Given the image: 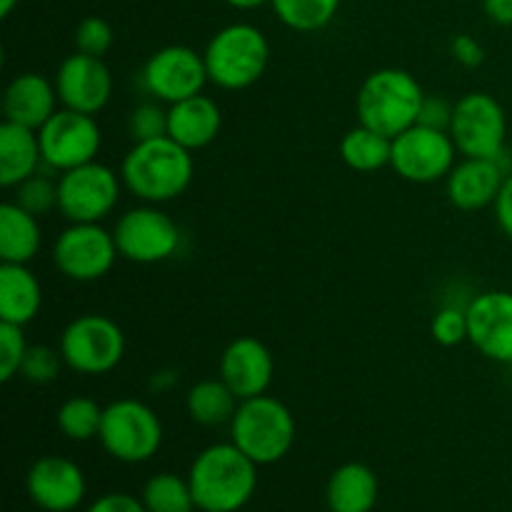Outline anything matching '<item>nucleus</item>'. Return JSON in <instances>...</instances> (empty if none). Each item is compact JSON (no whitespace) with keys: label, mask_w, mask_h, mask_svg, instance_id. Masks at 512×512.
I'll use <instances>...</instances> for the list:
<instances>
[{"label":"nucleus","mask_w":512,"mask_h":512,"mask_svg":"<svg viewBox=\"0 0 512 512\" xmlns=\"http://www.w3.org/2000/svg\"><path fill=\"white\" fill-rule=\"evenodd\" d=\"M193 153L170 135L133 143L120 165L125 190L140 203L165 205L178 200L193 183Z\"/></svg>","instance_id":"1"},{"label":"nucleus","mask_w":512,"mask_h":512,"mask_svg":"<svg viewBox=\"0 0 512 512\" xmlns=\"http://www.w3.org/2000/svg\"><path fill=\"white\" fill-rule=\"evenodd\" d=\"M258 468L235 443H215L195 455L188 483L198 510L238 512L258 490Z\"/></svg>","instance_id":"2"},{"label":"nucleus","mask_w":512,"mask_h":512,"mask_svg":"<svg viewBox=\"0 0 512 512\" xmlns=\"http://www.w3.org/2000/svg\"><path fill=\"white\" fill-rule=\"evenodd\" d=\"M423 85L403 68H380L363 80L355 100L358 123L385 138H398L418 125L423 108Z\"/></svg>","instance_id":"3"},{"label":"nucleus","mask_w":512,"mask_h":512,"mask_svg":"<svg viewBox=\"0 0 512 512\" xmlns=\"http://www.w3.org/2000/svg\"><path fill=\"white\" fill-rule=\"evenodd\" d=\"M295 418L283 400L263 393L240 400L230 420V443L255 465L280 463L295 443Z\"/></svg>","instance_id":"4"},{"label":"nucleus","mask_w":512,"mask_h":512,"mask_svg":"<svg viewBox=\"0 0 512 512\" xmlns=\"http://www.w3.org/2000/svg\"><path fill=\"white\" fill-rule=\"evenodd\" d=\"M208 80L220 90H245L258 83L270 63V43L260 28L233 23L220 28L203 50Z\"/></svg>","instance_id":"5"},{"label":"nucleus","mask_w":512,"mask_h":512,"mask_svg":"<svg viewBox=\"0 0 512 512\" xmlns=\"http://www.w3.org/2000/svg\"><path fill=\"white\" fill-rule=\"evenodd\" d=\"M98 440L105 453L120 463H145L163 445V420L143 400H113L103 410Z\"/></svg>","instance_id":"6"},{"label":"nucleus","mask_w":512,"mask_h":512,"mask_svg":"<svg viewBox=\"0 0 512 512\" xmlns=\"http://www.w3.org/2000/svg\"><path fill=\"white\" fill-rule=\"evenodd\" d=\"M58 348L73 373L108 375L123 360L125 333L108 315L85 313L65 325Z\"/></svg>","instance_id":"7"},{"label":"nucleus","mask_w":512,"mask_h":512,"mask_svg":"<svg viewBox=\"0 0 512 512\" xmlns=\"http://www.w3.org/2000/svg\"><path fill=\"white\" fill-rule=\"evenodd\" d=\"M120 258L135 265H155L170 260L180 250L183 235L178 223L160 205H138L125 210L113 228Z\"/></svg>","instance_id":"8"},{"label":"nucleus","mask_w":512,"mask_h":512,"mask_svg":"<svg viewBox=\"0 0 512 512\" xmlns=\"http://www.w3.org/2000/svg\"><path fill=\"white\" fill-rule=\"evenodd\" d=\"M123 178L110 165L85 163L60 173L58 210L68 223H100L120 203Z\"/></svg>","instance_id":"9"},{"label":"nucleus","mask_w":512,"mask_h":512,"mask_svg":"<svg viewBox=\"0 0 512 512\" xmlns=\"http://www.w3.org/2000/svg\"><path fill=\"white\" fill-rule=\"evenodd\" d=\"M450 138L463 158H500L508 143V115L490 93H468L455 103Z\"/></svg>","instance_id":"10"},{"label":"nucleus","mask_w":512,"mask_h":512,"mask_svg":"<svg viewBox=\"0 0 512 512\" xmlns=\"http://www.w3.org/2000/svg\"><path fill=\"white\" fill-rule=\"evenodd\" d=\"M43 165L50 173H68L85 163L98 160L103 148V133L95 115L78 113V110L60 108L53 118L38 130Z\"/></svg>","instance_id":"11"},{"label":"nucleus","mask_w":512,"mask_h":512,"mask_svg":"<svg viewBox=\"0 0 512 512\" xmlns=\"http://www.w3.org/2000/svg\"><path fill=\"white\" fill-rule=\"evenodd\" d=\"M120 258L113 230L100 223H70L53 243V265L73 283H95Z\"/></svg>","instance_id":"12"},{"label":"nucleus","mask_w":512,"mask_h":512,"mask_svg":"<svg viewBox=\"0 0 512 512\" xmlns=\"http://www.w3.org/2000/svg\"><path fill=\"white\" fill-rule=\"evenodd\" d=\"M458 148L448 130L413 125L393 138L390 168L403 180L415 185H430L445 180L455 168Z\"/></svg>","instance_id":"13"},{"label":"nucleus","mask_w":512,"mask_h":512,"mask_svg":"<svg viewBox=\"0 0 512 512\" xmlns=\"http://www.w3.org/2000/svg\"><path fill=\"white\" fill-rule=\"evenodd\" d=\"M145 93L163 105L180 103L203 93L208 80L205 58L188 45H165L145 60L140 70Z\"/></svg>","instance_id":"14"},{"label":"nucleus","mask_w":512,"mask_h":512,"mask_svg":"<svg viewBox=\"0 0 512 512\" xmlns=\"http://www.w3.org/2000/svg\"><path fill=\"white\" fill-rule=\"evenodd\" d=\"M468 343L493 363L512 365V293L485 290L468 305Z\"/></svg>","instance_id":"15"},{"label":"nucleus","mask_w":512,"mask_h":512,"mask_svg":"<svg viewBox=\"0 0 512 512\" xmlns=\"http://www.w3.org/2000/svg\"><path fill=\"white\" fill-rule=\"evenodd\" d=\"M55 90L63 108L98 115L113 98V73L103 58L75 50L55 73Z\"/></svg>","instance_id":"16"},{"label":"nucleus","mask_w":512,"mask_h":512,"mask_svg":"<svg viewBox=\"0 0 512 512\" xmlns=\"http://www.w3.org/2000/svg\"><path fill=\"white\" fill-rule=\"evenodd\" d=\"M510 173L508 150L500 158H463L445 178V193L450 203L463 213L493 208Z\"/></svg>","instance_id":"17"},{"label":"nucleus","mask_w":512,"mask_h":512,"mask_svg":"<svg viewBox=\"0 0 512 512\" xmlns=\"http://www.w3.org/2000/svg\"><path fill=\"white\" fill-rule=\"evenodd\" d=\"M25 488L40 510L73 512L85 498V475L73 460L45 455L30 465Z\"/></svg>","instance_id":"18"},{"label":"nucleus","mask_w":512,"mask_h":512,"mask_svg":"<svg viewBox=\"0 0 512 512\" xmlns=\"http://www.w3.org/2000/svg\"><path fill=\"white\" fill-rule=\"evenodd\" d=\"M275 375V360L268 345L253 335H240L220 355V380L238 395V400L268 393Z\"/></svg>","instance_id":"19"},{"label":"nucleus","mask_w":512,"mask_h":512,"mask_svg":"<svg viewBox=\"0 0 512 512\" xmlns=\"http://www.w3.org/2000/svg\"><path fill=\"white\" fill-rule=\"evenodd\" d=\"M58 103L53 80L38 73H18L3 93V115L10 123L40 130L53 118Z\"/></svg>","instance_id":"20"},{"label":"nucleus","mask_w":512,"mask_h":512,"mask_svg":"<svg viewBox=\"0 0 512 512\" xmlns=\"http://www.w3.org/2000/svg\"><path fill=\"white\" fill-rule=\"evenodd\" d=\"M220 128H223V113L208 95L198 93L168 105V135L190 153L208 148L220 135Z\"/></svg>","instance_id":"21"},{"label":"nucleus","mask_w":512,"mask_h":512,"mask_svg":"<svg viewBox=\"0 0 512 512\" xmlns=\"http://www.w3.org/2000/svg\"><path fill=\"white\" fill-rule=\"evenodd\" d=\"M43 308V288L28 265H0V323H13L25 328L38 318Z\"/></svg>","instance_id":"22"},{"label":"nucleus","mask_w":512,"mask_h":512,"mask_svg":"<svg viewBox=\"0 0 512 512\" xmlns=\"http://www.w3.org/2000/svg\"><path fill=\"white\" fill-rule=\"evenodd\" d=\"M43 165L38 130L3 120L0 125V185L13 190Z\"/></svg>","instance_id":"23"},{"label":"nucleus","mask_w":512,"mask_h":512,"mask_svg":"<svg viewBox=\"0 0 512 512\" xmlns=\"http://www.w3.org/2000/svg\"><path fill=\"white\" fill-rule=\"evenodd\" d=\"M378 475L365 463H345L333 470L325 488L330 512H373L378 505Z\"/></svg>","instance_id":"24"},{"label":"nucleus","mask_w":512,"mask_h":512,"mask_svg":"<svg viewBox=\"0 0 512 512\" xmlns=\"http://www.w3.org/2000/svg\"><path fill=\"white\" fill-rule=\"evenodd\" d=\"M43 245V228L38 215L28 213L8 200L0 205V260L28 265Z\"/></svg>","instance_id":"25"},{"label":"nucleus","mask_w":512,"mask_h":512,"mask_svg":"<svg viewBox=\"0 0 512 512\" xmlns=\"http://www.w3.org/2000/svg\"><path fill=\"white\" fill-rule=\"evenodd\" d=\"M240 400L228 385L220 378L200 380L188 390L185 398V408L193 423L203 425V428H220V425H230L235 410H238Z\"/></svg>","instance_id":"26"},{"label":"nucleus","mask_w":512,"mask_h":512,"mask_svg":"<svg viewBox=\"0 0 512 512\" xmlns=\"http://www.w3.org/2000/svg\"><path fill=\"white\" fill-rule=\"evenodd\" d=\"M390 155H393V138H385L360 123L340 140V158L355 173H378L388 168Z\"/></svg>","instance_id":"27"},{"label":"nucleus","mask_w":512,"mask_h":512,"mask_svg":"<svg viewBox=\"0 0 512 512\" xmlns=\"http://www.w3.org/2000/svg\"><path fill=\"white\" fill-rule=\"evenodd\" d=\"M275 15L295 33H318L328 28L340 10V0H270Z\"/></svg>","instance_id":"28"},{"label":"nucleus","mask_w":512,"mask_h":512,"mask_svg":"<svg viewBox=\"0 0 512 512\" xmlns=\"http://www.w3.org/2000/svg\"><path fill=\"white\" fill-rule=\"evenodd\" d=\"M148 512H193L198 510L188 478L175 473H158L145 483L140 495Z\"/></svg>","instance_id":"29"},{"label":"nucleus","mask_w":512,"mask_h":512,"mask_svg":"<svg viewBox=\"0 0 512 512\" xmlns=\"http://www.w3.org/2000/svg\"><path fill=\"white\" fill-rule=\"evenodd\" d=\"M103 410L93 398H83V395H75L68 398L58 408V428L60 433L68 440L75 443H85V440H93L100 435V425H103Z\"/></svg>","instance_id":"30"},{"label":"nucleus","mask_w":512,"mask_h":512,"mask_svg":"<svg viewBox=\"0 0 512 512\" xmlns=\"http://www.w3.org/2000/svg\"><path fill=\"white\" fill-rule=\"evenodd\" d=\"M13 190V203H18L20 208L28 210V213L38 215V218L48 215L50 210H58V180H53L48 173H43V170L30 175L28 180L15 185Z\"/></svg>","instance_id":"31"},{"label":"nucleus","mask_w":512,"mask_h":512,"mask_svg":"<svg viewBox=\"0 0 512 512\" xmlns=\"http://www.w3.org/2000/svg\"><path fill=\"white\" fill-rule=\"evenodd\" d=\"M128 133L133 143H143V140H155L168 135V108L158 100H148L130 110L128 118Z\"/></svg>","instance_id":"32"},{"label":"nucleus","mask_w":512,"mask_h":512,"mask_svg":"<svg viewBox=\"0 0 512 512\" xmlns=\"http://www.w3.org/2000/svg\"><path fill=\"white\" fill-rule=\"evenodd\" d=\"M30 345L20 325L0 323V380L10 383L15 375H20L28 355Z\"/></svg>","instance_id":"33"},{"label":"nucleus","mask_w":512,"mask_h":512,"mask_svg":"<svg viewBox=\"0 0 512 512\" xmlns=\"http://www.w3.org/2000/svg\"><path fill=\"white\" fill-rule=\"evenodd\" d=\"M63 365L65 360L63 355H60V348H50V345H30L20 375L33 385H48L58 380Z\"/></svg>","instance_id":"34"},{"label":"nucleus","mask_w":512,"mask_h":512,"mask_svg":"<svg viewBox=\"0 0 512 512\" xmlns=\"http://www.w3.org/2000/svg\"><path fill=\"white\" fill-rule=\"evenodd\" d=\"M430 335L443 348H455V345L465 343L468 340V310L460 305H443L433 315Z\"/></svg>","instance_id":"35"},{"label":"nucleus","mask_w":512,"mask_h":512,"mask_svg":"<svg viewBox=\"0 0 512 512\" xmlns=\"http://www.w3.org/2000/svg\"><path fill=\"white\" fill-rule=\"evenodd\" d=\"M113 48V28L100 15H88L75 28V50L85 55L103 58Z\"/></svg>","instance_id":"36"},{"label":"nucleus","mask_w":512,"mask_h":512,"mask_svg":"<svg viewBox=\"0 0 512 512\" xmlns=\"http://www.w3.org/2000/svg\"><path fill=\"white\" fill-rule=\"evenodd\" d=\"M455 105L448 103L440 95H425L423 108H420L418 125H425V128L435 130H450V120H453Z\"/></svg>","instance_id":"37"},{"label":"nucleus","mask_w":512,"mask_h":512,"mask_svg":"<svg viewBox=\"0 0 512 512\" xmlns=\"http://www.w3.org/2000/svg\"><path fill=\"white\" fill-rule=\"evenodd\" d=\"M450 53H453L455 63H460L463 68H478L485 60V48L480 45V40L468 33L455 35L453 43H450Z\"/></svg>","instance_id":"38"},{"label":"nucleus","mask_w":512,"mask_h":512,"mask_svg":"<svg viewBox=\"0 0 512 512\" xmlns=\"http://www.w3.org/2000/svg\"><path fill=\"white\" fill-rule=\"evenodd\" d=\"M88 512H148V508H145L143 500L135 498V495L108 493L100 495V498L90 505Z\"/></svg>","instance_id":"39"},{"label":"nucleus","mask_w":512,"mask_h":512,"mask_svg":"<svg viewBox=\"0 0 512 512\" xmlns=\"http://www.w3.org/2000/svg\"><path fill=\"white\" fill-rule=\"evenodd\" d=\"M493 213H495V223H498V228L512 240V173L505 178L503 188H500L498 198H495Z\"/></svg>","instance_id":"40"},{"label":"nucleus","mask_w":512,"mask_h":512,"mask_svg":"<svg viewBox=\"0 0 512 512\" xmlns=\"http://www.w3.org/2000/svg\"><path fill=\"white\" fill-rule=\"evenodd\" d=\"M483 10L495 25H503V28L512 25V0H483Z\"/></svg>","instance_id":"41"},{"label":"nucleus","mask_w":512,"mask_h":512,"mask_svg":"<svg viewBox=\"0 0 512 512\" xmlns=\"http://www.w3.org/2000/svg\"><path fill=\"white\" fill-rule=\"evenodd\" d=\"M175 380H178V378H175V375L173 373H165V370H163V373H155L153 375V383H150V388H153V390H168L170 388V385H173L175 383Z\"/></svg>","instance_id":"42"},{"label":"nucleus","mask_w":512,"mask_h":512,"mask_svg":"<svg viewBox=\"0 0 512 512\" xmlns=\"http://www.w3.org/2000/svg\"><path fill=\"white\" fill-rule=\"evenodd\" d=\"M225 3L235 10H255V8H260V5L270 3V0H225Z\"/></svg>","instance_id":"43"},{"label":"nucleus","mask_w":512,"mask_h":512,"mask_svg":"<svg viewBox=\"0 0 512 512\" xmlns=\"http://www.w3.org/2000/svg\"><path fill=\"white\" fill-rule=\"evenodd\" d=\"M20 0H0V18H8L10 13L15 10V5H18Z\"/></svg>","instance_id":"44"}]
</instances>
